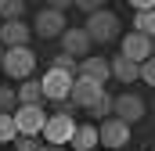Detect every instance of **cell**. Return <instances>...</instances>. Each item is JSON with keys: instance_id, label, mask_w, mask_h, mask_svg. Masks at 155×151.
I'll use <instances>...</instances> for the list:
<instances>
[{"instance_id": "52a82bcc", "label": "cell", "mask_w": 155, "mask_h": 151, "mask_svg": "<svg viewBox=\"0 0 155 151\" xmlns=\"http://www.w3.org/2000/svg\"><path fill=\"white\" fill-rule=\"evenodd\" d=\"M76 79H87V83H97V86H105V83L112 79V65H108L101 54H87V58L76 65Z\"/></svg>"}, {"instance_id": "ba28073f", "label": "cell", "mask_w": 155, "mask_h": 151, "mask_svg": "<svg viewBox=\"0 0 155 151\" xmlns=\"http://www.w3.org/2000/svg\"><path fill=\"white\" fill-rule=\"evenodd\" d=\"M65 29H69V22H65V14H61V4L43 7L36 14V22H33V33H40V36H61Z\"/></svg>"}, {"instance_id": "7402d4cb", "label": "cell", "mask_w": 155, "mask_h": 151, "mask_svg": "<svg viewBox=\"0 0 155 151\" xmlns=\"http://www.w3.org/2000/svg\"><path fill=\"white\" fill-rule=\"evenodd\" d=\"M141 79H144L148 86H155V58H148V61L141 65Z\"/></svg>"}, {"instance_id": "e0dca14e", "label": "cell", "mask_w": 155, "mask_h": 151, "mask_svg": "<svg viewBox=\"0 0 155 151\" xmlns=\"http://www.w3.org/2000/svg\"><path fill=\"white\" fill-rule=\"evenodd\" d=\"M134 33H141V36L155 40V11H148V14H137V18H134Z\"/></svg>"}, {"instance_id": "5b68a950", "label": "cell", "mask_w": 155, "mask_h": 151, "mask_svg": "<svg viewBox=\"0 0 155 151\" xmlns=\"http://www.w3.org/2000/svg\"><path fill=\"white\" fill-rule=\"evenodd\" d=\"M15 126H18V137H40L43 126H47L43 104H18V112H15Z\"/></svg>"}, {"instance_id": "603a6c76", "label": "cell", "mask_w": 155, "mask_h": 151, "mask_svg": "<svg viewBox=\"0 0 155 151\" xmlns=\"http://www.w3.org/2000/svg\"><path fill=\"white\" fill-rule=\"evenodd\" d=\"M15 148L18 151H36V137H15Z\"/></svg>"}, {"instance_id": "277c9868", "label": "cell", "mask_w": 155, "mask_h": 151, "mask_svg": "<svg viewBox=\"0 0 155 151\" xmlns=\"http://www.w3.org/2000/svg\"><path fill=\"white\" fill-rule=\"evenodd\" d=\"M43 137H47V144H54V148H65V144H72V137H76V119L69 112H58L47 119V126H43Z\"/></svg>"}, {"instance_id": "8fae6325", "label": "cell", "mask_w": 155, "mask_h": 151, "mask_svg": "<svg viewBox=\"0 0 155 151\" xmlns=\"http://www.w3.org/2000/svg\"><path fill=\"white\" fill-rule=\"evenodd\" d=\"M97 140H101L105 148H126V140H130V126L119 122V119H105V122L97 126Z\"/></svg>"}, {"instance_id": "d6986e66", "label": "cell", "mask_w": 155, "mask_h": 151, "mask_svg": "<svg viewBox=\"0 0 155 151\" xmlns=\"http://www.w3.org/2000/svg\"><path fill=\"white\" fill-rule=\"evenodd\" d=\"M18 137V126H15V115H0V144H11Z\"/></svg>"}, {"instance_id": "5bb4252c", "label": "cell", "mask_w": 155, "mask_h": 151, "mask_svg": "<svg viewBox=\"0 0 155 151\" xmlns=\"http://www.w3.org/2000/svg\"><path fill=\"white\" fill-rule=\"evenodd\" d=\"M108 65H112V79H123V83H134V79H141V65L126 61L123 54H116Z\"/></svg>"}, {"instance_id": "7a4b0ae2", "label": "cell", "mask_w": 155, "mask_h": 151, "mask_svg": "<svg viewBox=\"0 0 155 151\" xmlns=\"http://www.w3.org/2000/svg\"><path fill=\"white\" fill-rule=\"evenodd\" d=\"M0 69L11 76V79H29L33 69H36V54L29 50V47H15V50H4V61H0Z\"/></svg>"}, {"instance_id": "6da1fadb", "label": "cell", "mask_w": 155, "mask_h": 151, "mask_svg": "<svg viewBox=\"0 0 155 151\" xmlns=\"http://www.w3.org/2000/svg\"><path fill=\"white\" fill-rule=\"evenodd\" d=\"M69 101H72L76 108L94 112V115H108V112H112V97L105 94V86H97V83H87V79H76V83H72V94H69Z\"/></svg>"}, {"instance_id": "83f0119b", "label": "cell", "mask_w": 155, "mask_h": 151, "mask_svg": "<svg viewBox=\"0 0 155 151\" xmlns=\"http://www.w3.org/2000/svg\"><path fill=\"white\" fill-rule=\"evenodd\" d=\"M94 151H97V148H94Z\"/></svg>"}, {"instance_id": "484cf974", "label": "cell", "mask_w": 155, "mask_h": 151, "mask_svg": "<svg viewBox=\"0 0 155 151\" xmlns=\"http://www.w3.org/2000/svg\"><path fill=\"white\" fill-rule=\"evenodd\" d=\"M36 151H65V148H54V144H47V148H36Z\"/></svg>"}, {"instance_id": "ac0fdd59", "label": "cell", "mask_w": 155, "mask_h": 151, "mask_svg": "<svg viewBox=\"0 0 155 151\" xmlns=\"http://www.w3.org/2000/svg\"><path fill=\"white\" fill-rule=\"evenodd\" d=\"M22 14H25V4H22V0H0V18L18 22Z\"/></svg>"}, {"instance_id": "2e32d148", "label": "cell", "mask_w": 155, "mask_h": 151, "mask_svg": "<svg viewBox=\"0 0 155 151\" xmlns=\"http://www.w3.org/2000/svg\"><path fill=\"white\" fill-rule=\"evenodd\" d=\"M15 97H18V104H40V101H43V90H40L36 79H25V83L15 90Z\"/></svg>"}, {"instance_id": "4fadbf2b", "label": "cell", "mask_w": 155, "mask_h": 151, "mask_svg": "<svg viewBox=\"0 0 155 151\" xmlns=\"http://www.w3.org/2000/svg\"><path fill=\"white\" fill-rule=\"evenodd\" d=\"M90 47H94V43H90V36H87L83 29H65V33H61V54H69V58H76V61L87 58Z\"/></svg>"}, {"instance_id": "4316f807", "label": "cell", "mask_w": 155, "mask_h": 151, "mask_svg": "<svg viewBox=\"0 0 155 151\" xmlns=\"http://www.w3.org/2000/svg\"><path fill=\"white\" fill-rule=\"evenodd\" d=\"M0 61H4V47H0Z\"/></svg>"}, {"instance_id": "9c48e42d", "label": "cell", "mask_w": 155, "mask_h": 151, "mask_svg": "<svg viewBox=\"0 0 155 151\" xmlns=\"http://www.w3.org/2000/svg\"><path fill=\"white\" fill-rule=\"evenodd\" d=\"M112 119H119V122H137V119H144V101L137 97V94H119V97H112Z\"/></svg>"}, {"instance_id": "7c38bea8", "label": "cell", "mask_w": 155, "mask_h": 151, "mask_svg": "<svg viewBox=\"0 0 155 151\" xmlns=\"http://www.w3.org/2000/svg\"><path fill=\"white\" fill-rule=\"evenodd\" d=\"M33 36V29L25 22H0V47L4 50H15V47H25Z\"/></svg>"}, {"instance_id": "d4e9b609", "label": "cell", "mask_w": 155, "mask_h": 151, "mask_svg": "<svg viewBox=\"0 0 155 151\" xmlns=\"http://www.w3.org/2000/svg\"><path fill=\"white\" fill-rule=\"evenodd\" d=\"M79 11H87V14H97V11H101V4H94V0H83V4H79Z\"/></svg>"}, {"instance_id": "cb8c5ba5", "label": "cell", "mask_w": 155, "mask_h": 151, "mask_svg": "<svg viewBox=\"0 0 155 151\" xmlns=\"http://www.w3.org/2000/svg\"><path fill=\"white\" fill-rule=\"evenodd\" d=\"M134 11L137 14H148V11H155V4L152 0H134Z\"/></svg>"}, {"instance_id": "44dd1931", "label": "cell", "mask_w": 155, "mask_h": 151, "mask_svg": "<svg viewBox=\"0 0 155 151\" xmlns=\"http://www.w3.org/2000/svg\"><path fill=\"white\" fill-rule=\"evenodd\" d=\"M11 104H18L11 86H0V115H11Z\"/></svg>"}, {"instance_id": "3957f363", "label": "cell", "mask_w": 155, "mask_h": 151, "mask_svg": "<svg viewBox=\"0 0 155 151\" xmlns=\"http://www.w3.org/2000/svg\"><path fill=\"white\" fill-rule=\"evenodd\" d=\"M83 33L90 36V43H108V40L119 36V18L112 14V11H97V14H90L87 18V25H83Z\"/></svg>"}, {"instance_id": "ffe728a7", "label": "cell", "mask_w": 155, "mask_h": 151, "mask_svg": "<svg viewBox=\"0 0 155 151\" xmlns=\"http://www.w3.org/2000/svg\"><path fill=\"white\" fill-rule=\"evenodd\" d=\"M76 58H69V54H61V50H58V58H54V65H51V69H58V72H69V76H76Z\"/></svg>"}, {"instance_id": "30bf717a", "label": "cell", "mask_w": 155, "mask_h": 151, "mask_svg": "<svg viewBox=\"0 0 155 151\" xmlns=\"http://www.w3.org/2000/svg\"><path fill=\"white\" fill-rule=\"evenodd\" d=\"M126 61H134V65H144L148 58H152V40L141 36V33H126L123 36V50H119Z\"/></svg>"}, {"instance_id": "9a60e30c", "label": "cell", "mask_w": 155, "mask_h": 151, "mask_svg": "<svg viewBox=\"0 0 155 151\" xmlns=\"http://www.w3.org/2000/svg\"><path fill=\"white\" fill-rule=\"evenodd\" d=\"M72 148H76V151H94V148H97V126H76Z\"/></svg>"}, {"instance_id": "8992f818", "label": "cell", "mask_w": 155, "mask_h": 151, "mask_svg": "<svg viewBox=\"0 0 155 151\" xmlns=\"http://www.w3.org/2000/svg\"><path fill=\"white\" fill-rule=\"evenodd\" d=\"M72 83H76V76L51 69V72L40 79V90H43V97H47V101H69V94H72Z\"/></svg>"}]
</instances>
